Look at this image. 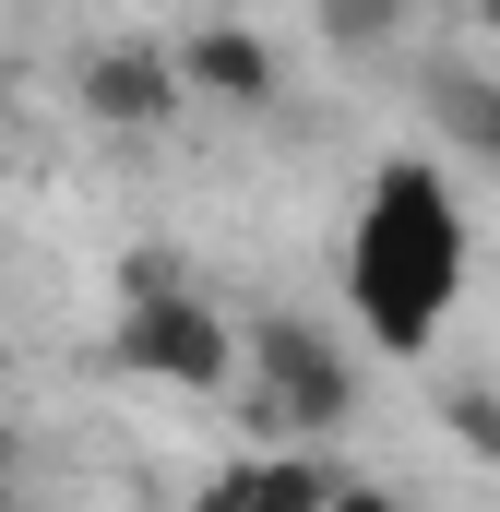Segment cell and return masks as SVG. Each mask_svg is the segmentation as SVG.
<instances>
[{"label": "cell", "mask_w": 500, "mask_h": 512, "mask_svg": "<svg viewBox=\"0 0 500 512\" xmlns=\"http://www.w3.org/2000/svg\"><path fill=\"white\" fill-rule=\"evenodd\" d=\"M310 24H322L334 60H381V48L417 36V0H310Z\"/></svg>", "instance_id": "cell-7"}, {"label": "cell", "mask_w": 500, "mask_h": 512, "mask_svg": "<svg viewBox=\"0 0 500 512\" xmlns=\"http://www.w3.org/2000/svg\"><path fill=\"white\" fill-rule=\"evenodd\" d=\"M477 24H489V36H500V0H477Z\"/></svg>", "instance_id": "cell-12"}, {"label": "cell", "mask_w": 500, "mask_h": 512, "mask_svg": "<svg viewBox=\"0 0 500 512\" xmlns=\"http://www.w3.org/2000/svg\"><path fill=\"white\" fill-rule=\"evenodd\" d=\"M429 108H441V120H453V131L500 167V84H465V72H453V84H429Z\"/></svg>", "instance_id": "cell-8"}, {"label": "cell", "mask_w": 500, "mask_h": 512, "mask_svg": "<svg viewBox=\"0 0 500 512\" xmlns=\"http://www.w3.org/2000/svg\"><path fill=\"white\" fill-rule=\"evenodd\" d=\"M239 382H250V429L322 453L358 417V358L310 322V310H250L239 322Z\"/></svg>", "instance_id": "cell-2"}, {"label": "cell", "mask_w": 500, "mask_h": 512, "mask_svg": "<svg viewBox=\"0 0 500 512\" xmlns=\"http://www.w3.org/2000/svg\"><path fill=\"white\" fill-rule=\"evenodd\" d=\"M322 512H405V501H393L381 477H346V465H334V489H322Z\"/></svg>", "instance_id": "cell-10"}, {"label": "cell", "mask_w": 500, "mask_h": 512, "mask_svg": "<svg viewBox=\"0 0 500 512\" xmlns=\"http://www.w3.org/2000/svg\"><path fill=\"white\" fill-rule=\"evenodd\" d=\"M72 96H84V120H96V131H179V120H191L179 60H167L155 36H108V48L72 72Z\"/></svg>", "instance_id": "cell-4"}, {"label": "cell", "mask_w": 500, "mask_h": 512, "mask_svg": "<svg viewBox=\"0 0 500 512\" xmlns=\"http://www.w3.org/2000/svg\"><path fill=\"white\" fill-rule=\"evenodd\" d=\"M465 203L429 155H381L358 215H346V310L381 358H429V334L465 298Z\"/></svg>", "instance_id": "cell-1"}, {"label": "cell", "mask_w": 500, "mask_h": 512, "mask_svg": "<svg viewBox=\"0 0 500 512\" xmlns=\"http://www.w3.org/2000/svg\"><path fill=\"white\" fill-rule=\"evenodd\" d=\"M167 60H179V96H191V108H239V120H262V108L286 96V60H274V36H250V24H191Z\"/></svg>", "instance_id": "cell-5"}, {"label": "cell", "mask_w": 500, "mask_h": 512, "mask_svg": "<svg viewBox=\"0 0 500 512\" xmlns=\"http://www.w3.org/2000/svg\"><path fill=\"white\" fill-rule=\"evenodd\" d=\"M120 370L155 393H239V322L191 286H131L120 298Z\"/></svg>", "instance_id": "cell-3"}, {"label": "cell", "mask_w": 500, "mask_h": 512, "mask_svg": "<svg viewBox=\"0 0 500 512\" xmlns=\"http://www.w3.org/2000/svg\"><path fill=\"white\" fill-rule=\"evenodd\" d=\"M0 512H12V501H0Z\"/></svg>", "instance_id": "cell-13"}, {"label": "cell", "mask_w": 500, "mask_h": 512, "mask_svg": "<svg viewBox=\"0 0 500 512\" xmlns=\"http://www.w3.org/2000/svg\"><path fill=\"white\" fill-rule=\"evenodd\" d=\"M441 417H453L465 453H489V465H500V393H489V382H453V393H441Z\"/></svg>", "instance_id": "cell-9"}, {"label": "cell", "mask_w": 500, "mask_h": 512, "mask_svg": "<svg viewBox=\"0 0 500 512\" xmlns=\"http://www.w3.org/2000/svg\"><path fill=\"white\" fill-rule=\"evenodd\" d=\"M0 501H12V429H0Z\"/></svg>", "instance_id": "cell-11"}, {"label": "cell", "mask_w": 500, "mask_h": 512, "mask_svg": "<svg viewBox=\"0 0 500 512\" xmlns=\"http://www.w3.org/2000/svg\"><path fill=\"white\" fill-rule=\"evenodd\" d=\"M322 489H334V465H322V453L262 441V453H250V465H227L191 512H322Z\"/></svg>", "instance_id": "cell-6"}]
</instances>
